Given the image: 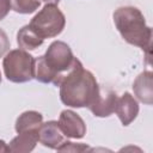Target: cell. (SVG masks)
<instances>
[{
	"instance_id": "obj_1",
	"label": "cell",
	"mask_w": 153,
	"mask_h": 153,
	"mask_svg": "<svg viewBox=\"0 0 153 153\" xmlns=\"http://www.w3.org/2000/svg\"><path fill=\"white\" fill-rule=\"evenodd\" d=\"M60 99L71 108H88L98 97L100 87L94 75L76 60L60 85Z\"/></svg>"
},
{
	"instance_id": "obj_7",
	"label": "cell",
	"mask_w": 153,
	"mask_h": 153,
	"mask_svg": "<svg viewBox=\"0 0 153 153\" xmlns=\"http://www.w3.org/2000/svg\"><path fill=\"white\" fill-rule=\"evenodd\" d=\"M38 141L48 148L57 149L66 141V136L61 131L57 121H48L38 128Z\"/></svg>"
},
{
	"instance_id": "obj_5",
	"label": "cell",
	"mask_w": 153,
	"mask_h": 153,
	"mask_svg": "<svg viewBox=\"0 0 153 153\" xmlns=\"http://www.w3.org/2000/svg\"><path fill=\"white\" fill-rule=\"evenodd\" d=\"M29 25L41 38H53L63 31L66 18L56 5L47 4L31 19Z\"/></svg>"
},
{
	"instance_id": "obj_18",
	"label": "cell",
	"mask_w": 153,
	"mask_h": 153,
	"mask_svg": "<svg viewBox=\"0 0 153 153\" xmlns=\"http://www.w3.org/2000/svg\"><path fill=\"white\" fill-rule=\"evenodd\" d=\"M5 152H8V146L4 140H0V153H5Z\"/></svg>"
},
{
	"instance_id": "obj_16",
	"label": "cell",
	"mask_w": 153,
	"mask_h": 153,
	"mask_svg": "<svg viewBox=\"0 0 153 153\" xmlns=\"http://www.w3.org/2000/svg\"><path fill=\"white\" fill-rule=\"evenodd\" d=\"M10 45L11 43H10L7 33L2 29H0V57L4 56L10 50Z\"/></svg>"
},
{
	"instance_id": "obj_13",
	"label": "cell",
	"mask_w": 153,
	"mask_h": 153,
	"mask_svg": "<svg viewBox=\"0 0 153 153\" xmlns=\"http://www.w3.org/2000/svg\"><path fill=\"white\" fill-rule=\"evenodd\" d=\"M43 41L44 39L41 38L29 24L23 26L17 33V43L23 50H35L43 44Z\"/></svg>"
},
{
	"instance_id": "obj_8",
	"label": "cell",
	"mask_w": 153,
	"mask_h": 153,
	"mask_svg": "<svg viewBox=\"0 0 153 153\" xmlns=\"http://www.w3.org/2000/svg\"><path fill=\"white\" fill-rule=\"evenodd\" d=\"M115 112L124 127L129 126L139 115L137 100L129 92H124L121 97L117 98Z\"/></svg>"
},
{
	"instance_id": "obj_2",
	"label": "cell",
	"mask_w": 153,
	"mask_h": 153,
	"mask_svg": "<svg viewBox=\"0 0 153 153\" xmlns=\"http://www.w3.org/2000/svg\"><path fill=\"white\" fill-rule=\"evenodd\" d=\"M76 60L78 59L74 57L72 49L67 43L55 41L49 45L44 55L35 59L33 78L39 82L59 86Z\"/></svg>"
},
{
	"instance_id": "obj_19",
	"label": "cell",
	"mask_w": 153,
	"mask_h": 153,
	"mask_svg": "<svg viewBox=\"0 0 153 153\" xmlns=\"http://www.w3.org/2000/svg\"><path fill=\"white\" fill-rule=\"evenodd\" d=\"M44 1L45 4H51V5H57L60 2V0H42Z\"/></svg>"
},
{
	"instance_id": "obj_10",
	"label": "cell",
	"mask_w": 153,
	"mask_h": 153,
	"mask_svg": "<svg viewBox=\"0 0 153 153\" xmlns=\"http://www.w3.org/2000/svg\"><path fill=\"white\" fill-rule=\"evenodd\" d=\"M133 91L141 103L151 105L153 103V73L145 71L139 74L133 82Z\"/></svg>"
},
{
	"instance_id": "obj_3",
	"label": "cell",
	"mask_w": 153,
	"mask_h": 153,
	"mask_svg": "<svg viewBox=\"0 0 153 153\" xmlns=\"http://www.w3.org/2000/svg\"><path fill=\"white\" fill-rule=\"evenodd\" d=\"M112 18L114 24L122 38L127 43L141 48L146 54L147 61H149L152 29L146 24L141 11L134 6H121L115 10Z\"/></svg>"
},
{
	"instance_id": "obj_15",
	"label": "cell",
	"mask_w": 153,
	"mask_h": 153,
	"mask_svg": "<svg viewBox=\"0 0 153 153\" xmlns=\"http://www.w3.org/2000/svg\"><path fill=\"white\" fill-rule=\"evenodd\" d=\"M56 151L59 152H85V151H91V148L85 143H75L71 141H65Z\"/></svg>"
},
{
	"instance_id": "obj_6",
	"label": "cell",
	"mask_w": 153,
	"mask_h": 153,
	"mask_svg": "<svg viewBox=\"0 0 153 153\" xmlns=\"http://www.w3.org/2000/svg\"><path fill=\"white\" fill-rule=\"evenodd\" d=\"M57 123L66 137L81 139L86 134V124L84 120L72 110L61 111Z\"/></svg>"
},
{
	"instance_id": "obj_4",
	"label": "cell",
	"mask_w": 153,
	"mask_h": 153,
	"mask_svg": "<svg viewBox=\"0 0 153 153\" xmlns=\"http://www.w3.org/2000/svg\"><path fill=\"white\" fill-rule=\"evenodd\" d=\"M35 59L26 50L14 49L6 53L2 67L7 80L17 84L27 82L33 79Z\"/></svg>"
},
{
	"instance_id": "obj_17",
	"label": "cell",
	"mask_w": 153,
	"mask_h": 153,
	"mask_svg": "<svg viewBox=\"0 0 153 153\" xmlns=\"http://www.w3.org/2000/svg\"><path fill=\"white\" fill-rule=\"evenodd\" d=\"M11 10V1L10 0H0V20H2Z\"/></svg>"
},
{
	"instance_id": "obj_12",
	"label": "cell",
	"mask_w": 153,
	"mask_h": 153,
	"mask_svg": "<svg viewBox=\"0 0 153 153\" xmlns=\"http://www.w3.org/2000/svg\"><path fill=\"white\" fill-rule=\"evenodd\" d=\"M43 123V116L38 111L29 110L24 111L16 121V131L22 133L26 130H38L39 126Z\"/></svg>"
},
{
	"instance_id": "obj_11",
	"label": "cell",
	"mask_w": 153,
	"mask_h": 153,
	"mask_svg": "<svg viewBox=\"0 0 153 153\" xmlns=\"http://www.w3.org/2000/svg\"><path fill=\"white\" fill-rule=\"evenodd\" d=\"M38 142V130H26L18 133L13 137L8 146V152L14 153H29L31 152Z\"/></svg>"
},
{
	"instance_id": "obj_9",
	"label": "cell",
	"mask_w": 153,
	"mask_h": 153,
	"mask_svg": "<svg viewBox=\"0 0 153 153\" xmlns=\"http://www.w3.org/2000/svg\"><path fill=\"white\" fill-rule=\"evenodd\" d=\"M118 96L116 92L111 90H102L99 91L98 97L94 102L88 106L90 111L97 117H109L115 112V106Z\"/></svg>"
},
{
	"instance_id": "obj_14",
	"label": "cell",
	"mask_w": 153,
	"mask_h": 153,
	"mask_svg": "<svg viewBox=\"0 0 153 153\" xmlns=\"http://www.w3.org/2000/svg\"><path fill=\"white\" fill-rule=\"evenodd\" d=\"M11 8L20 14H29L33 13L41 6L39 0H10Z\"/></svg>"
},
{
	"instance_id": "obj_20",
	"label": "cell",
	"mask_w": 153,
	"mask_h": 153,
	"mask_svg": "<svg viewBox=\"0 0 153 153\" xmlns=\"http://www.w3.org/2000/svg\"><path fill=\"white\" fill-rule=\"evenodd\" d=\"M0 84H1V72H0Z\"/></svg>"
}]
</instances>
